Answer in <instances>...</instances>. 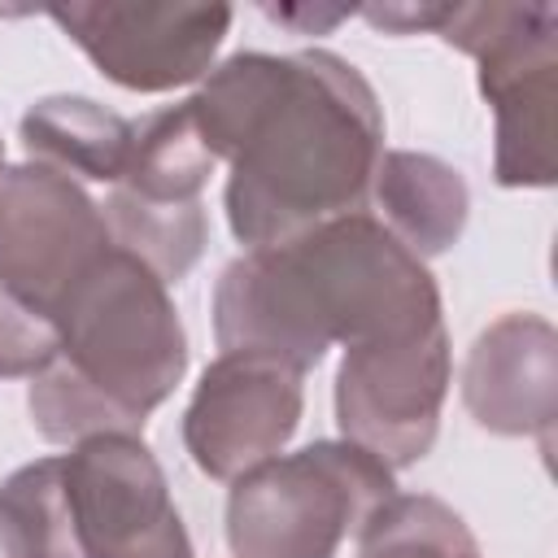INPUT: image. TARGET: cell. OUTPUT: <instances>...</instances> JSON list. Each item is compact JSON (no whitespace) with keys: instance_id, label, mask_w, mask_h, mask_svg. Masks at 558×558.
<instances>
[{"instance_id":"obj_16","label":"cell","mask_w":558,"mask_h":558,"mask_svg":"<svg viewBox=\"0 0 558 558\" xmlns=\"http://www.w3.org/2000/svg\"><path fill=\"white\" fill-rule=\"evenodd\" d=\"M357 558H484L453 506L427 493H392L357 532Z\"/></svg>"},{"instance_id":"obj_7","label":"cell","mask_w":558,"mask_h":558,"mask_svg":"<svg viewBox=\"0 0 558 558\" xmlns=\"http://www.w3.org/2000/svg\"><path fill=\"white\" fill-rule=\"evenodd\" d=\"M449 397V331L445 323L344 349L336 366L340 440L366 449L388 471L427 458L440 405Z\"/></svg>"},{"instance_id":"obj_9","label":"cell","mask_w":558,"mask_h":558,"mask_svg":"<svg viewBox=\"0 0 558 558\" xmlns=\"http://www.w3.org/2000/svg\"><path fill=\"white\" fill-rule=\"evenodd\" d=\"M109 248L105 214L83 183L39 161L0 170V288L52 318Z\"/></svg>"},{"instance_id":"obj_11","label":"cell","mask_w":558,"mask_h":558,"mask_svg":"<svg viewBox=\"0 0 558 558\" xmlns=\"http://www.w3.org/2000/svg\"><path fill=\"white\" fill-rule=\"evenodd\" d=\"M462 401L493 436H532L554 449L558 423V331L541 314L488 323L462 366Z\"/></svg>"},{"instance_id":"obj_18","label":"cell","mask_w":558,"mask_h":558,"mask_svg":"<svg viewBox=\"0 0 558 558\" xmlns=\"http://www.w3.org/2000/svg\"><path fill=\"white\" fill-rule=\"evenodd\" d=\"M61 349L57 323L0 288V379H35Z\"/></svg>"},{"instance_id":"obj_17","label":"cell","mask_w":558,"mask_h":558,"mask_svg":"<svg viewBox=\"0 0 558 558\" xmlns=\"http://www.w3.org/2000/svg\"><path fill=\"white\" fill-rule=\"evenodd\" d=\"M0 501L13 514L26 558H78L74 541H70V523H65V506H61V471L57 458H39L17 466L4 484H0Z\"/></svg>"},{"instance_id":"obj_14","label":"cell","mask_w":558,"mask_h":558,"mask_svg":"<svg viewBox=\"0 0 558 558\" xmlns=\"http://www.w3.org/2000/svg\"><path fill=\"white\" fill-rule=\"evenodd\" d=\"M214 153L205 148L187 100L153 113L148 122L135 126V148L126 161V174L113 183L140 201L153 205H192L201 201L209 174H214Z\"/></svg>"},{"instance_id":"obj_5","label":"cell","mask_w":558,"mask_h":558,"mask_svg":"<svg viewBox=\"0 0 558 558\" xmlns=\"http://www.w3.org/2000/svg\"><path fill=\"white\" fill-rule=\"evenodd\" d=\"M436 35L480 65V92L497 118L493 179L501 187H554L558 9L545 0L449 4Z\"/></svg>"},{"instance_id":"obj_10","label":"cell","mask_w":558,"mask_h":558,"mask_svg":"<svg viewBox=\"0 0 558 558\" xmlns=\"http://www.w3.org/2000/svg\"><path fill=\"white\" fill-rule=\"evenodd\" d=\"M305 375L266 353H222L205 366L187 410L183 445L201 475L235 480L275 458L301 427Z\"/></svg>"},{"instance_id":"obj_1","label":"cell","mask_w":558,"mask_h":558,"mask_svg":"<svg viewBox=\"0 0 558 558\" xmlns=\"http://www.w3.org/2000/svg\"><path fill=\"white\" fill-rule=\"evenodd\" d=\"M187 109L214 161L231 166L222 205L244 253L366 209L384 109L353 61L327 48L235 52L209 70Z\"/></svg>"},{"instance_id":"obj_8","label":"cell","mask_w":558,"mask_h":558,"mask_svg":"<svg viewBox=\"0 0 558 558\" xmlns=\"http://www.w3.org/2000/svg\"><path fill=\"white\" fill-rule=\"evenodd\" d=\"M87 61L126 92H174L214 70L231 31V4L166 0H70L44 9Z\"/></svg>"},{"instance_id":"obj_21","label":"cell","mask_w":558,"mask_h":558,"mask_svg":"<svg viewBox=\"0 0 558 558\" xmlns=\"http://www.w3.org/2000/svg\"><path fill=\"white\" fill-rule=\"evenodd\" d=\"M0 170H4V140H0Z\"/></svg>"},{"instance_id":"obj_19","label":"cell","mask_w":558,"mask_h":558,"mask_svg":"<svg viewBox=\"0 0 558 558\" xmlns=\"http://www.w3.org/2000/svg\"><path fill=\"white\" fill-rule=\"evenodd\" d=\"M371 26L388 31V35H414V31H440L449 4H414V0H401V4H362L357 9Z\"/></svg>"},{"instance_id":"obj_4","label":"cell","mask_w":558,"mask_h":558,"mask_svg":"<svg viewBox=\"0 0 558 558\" xmlns=\"http://www.w3.org/2000/svg\"><path fill=\"white\" fill-rule=\"evenodd\" d=\"M392 493L379 458L349 440H314L231 480L227 545L235 558H336Z\"/></svg>"},{"instance_id":"obj_15","label":"cell","mask_w":558,"mask_h":558,"mask_svg":"<svg viewBox=\"0 0 558 558\" xmlns=\"http://www.w3.org/2000/svg\"><path fill=\"white\" fill-rule=\"evenodd\" d=\"M100 214H105L113 248L140 257L161 283H179L209 244V218H205L201 201L153 205V201H140V196L113 187L109 201L100 205Z\"/></svg>"},{"instance_id":"obj_12","label":"cell","mask_w":558,"mask_h":558,"mask_svg":"<svg viewBox=\"0 0 558 558\" xmlns=\"http://www.w3.org/2000/svg\"><path fill=\"white\" fill-rule=\"evenodd\" d=\"M371 205H375L371 218L423 262L458 244L471 214V192L449 161L432 153L392 148L375 166Z\"/></svg>"},{"instance_id":"obj_3","label":"cell","mask_w":558,"mask_h":558,"mask_svg":"<svg viewBox=\"0 0 558 558\" xmlns=\"http://www.w3.org/2000/svg\"><path fill=\"white\" fill-rule=\"evenodd\" d=\"M52 323L61 349L26 392L31 423L52 445L100 432L140 436L187 371V331L166 283L122 248L65 292Z\"/></svg>"},{"instance_id":"obj_13","label":"cell","mask_w":558,"mask_h":558,"mask_svg":"<svg viewBox=\"0 0 558 558\" xmlns=\"http://www.w3.org/2000/svg\"><path fill=\"white\" fill-rule=\"evenodd\" d=\"M26 157L87 183H118L135 148V122L92 96H44L22 113Z\"/></svg>"},{"instance_id":"obj_2","label":"cell","mask_w":558,"mask_h":558,"mask_svg":"<svg viewBox=\"0 0 558 558\" xmlns=\"http://www.w3.org/2000/svg\"><path fill=\"white\" fill-rule=\"evenodd\" d=\"M432 270L401 248L371 209L331 218L288 244L248 248L214 288V340L222 353H266L301 375L331 344L353 349L436 327Z\"/></svg>"},{"instance_id":"obj_20","label":"cell","mask_w":558,"mask_h":558,"mask_svg":"<svg viewBox=\"0 0 558 558\" xmlns=\"http://www.w3.org/2000/svg\"><path fill=\"white\" fill-rule=\"evenodd\" d=\"M353 13H357L353 4H279V9L266 4V17H275L279 26H292L296 35H327L336 22Z\"/></svg>"},{"instance_id":"obj_6","label":"cell","mask_w":558,"mask_h":558,"mask_svg":"<svg viewBox=\"0 0 558 558\" xmlns=\"http://www.w3.org/2000/svg\"><path fill=\"white\" fill-rule=\"evenodd\" d=\"M78 558H192L170 484L140 436L100 432L57 458Z\"/></svg>"}]
</instances>
